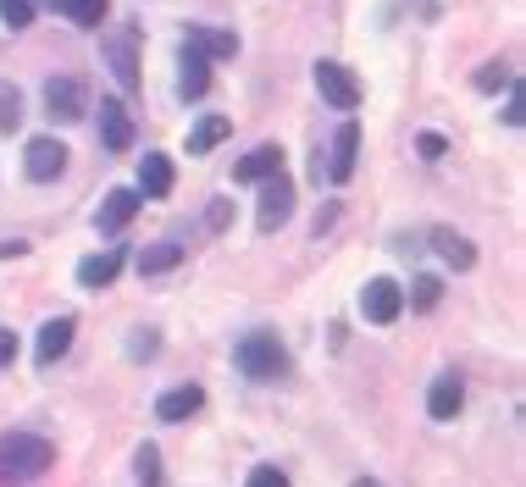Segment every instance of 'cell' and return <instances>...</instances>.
I'll use <instances>...</instances> for the list:
<instances>
[{"label": "cell", "instance_id": "7c38bea8", "mask_svg": "<svg viewBox=\"0 0 526 487\" xmlns=\"http://www.w3.org/2000/svg\"><path fill=\"white\" fill-rule=\"evenodd\" d=\"M200 404H205V393L194 388V382H183V388H167V393L156 399V416H161V421H189Z\"/></svg>", "mask_w": 526, "mask_h": 487}, {"label": "cell", "instance_id": "603a6c76", "mask_svg": "<svg viewBox=\"0 0 526 487\" xmlns=\"http://www.w3.org/2000/svg\"><path fill=\"white\" fill-rule=\"evenodd\" d=\"M61 12H67L78 28H95L100 17H106V0H61Z\"/></svg>", "mask_w": 526, "mask_h": 487}, {"label": "cell", "instance_id": "9c48e42d", "mask_svg": "<svg viewBox=\"0 0 526 487\" xmlns=\"http://www.w3.org/2000/svg\"><path fill=\"white\" fill-rule=\"evenodd\" d=\"M133 211H139V194L133 189H111L106 200H100V211H95V227L100 233H122V227L133 222Z\"/></svg>", "mask_w": 526, "mask_h": 487}, {"label": "cell", "instance_id": "3957f363", "mask_svg": "<svg viewBox=\"0 0 526 487\" xmlns=\"http://www.w3.org/2000/svg\"><path fill=\"white\" fill-rule=\"evenodd\" d=\"M288 211H294V183L283 178V167H277L272 178H261V205H255L261 233H277V227L288 222Z\"/></svg>", "mask_w": 526, "mask_h": 487}, {"label": "cell", "instance_id": "83f0119b", "mask_svg": "<svg viewBox=\"0 0 526 487\" xmlns=\"http://www.w3.org/2000/svg\"><path fill=\"white\" fill-rule=\"evenodd\" d=\"M244 487H288V476L277 471V465H255V471H250V482H244Z\"/></svg>", "mask_w": 526, "mask_h": 487}, {"label": "cell", "instance_id": "5b68a950", "mask_svg": "<svg viewBox=\"0 0 526 487\" xmlns=\"http://www.w3.org/2000/svg\"><path fill=\"white\" fill-rule=\"evenodd\" d=\"M23 167H28V178H34V183H56L61 167H67V144L50 139V133H39V139H28Z\"/></svg>", "mask_w": 526, "mask_h": 487}, {"label": "cell", "instance_id": "7402d4cb", "mask_svg": "<svg viewBox=\"0 0 526 487\" xmlns=\"http://www.w3.org/2000/svg\"><path fill=\"white\" fill-rule=\"evenodd\" d=\"M178 261H183L178 244H150V250L139 255V272H144V277H161V272H172Z\"/></svg>", "mask_w": 526, "mask_h": 487}, {"label": "cell", "instance_id": "d4e9b609", "mask_svg": "<svg viewBox=\"0 0 526 487\" xmlns=\"http://www.w3.org/2000/svg\"><path fill=\"white\" fill-rule=\"evenodd\" d=\"M34 0H0V23H12V28H28L34 23Z\"/></svg>", "mask_w": 526, "mask_h": 487}, {"label": "cell", "instance_id": "4316f807", "mask_svg": "<svg viewBox=\"0 0 526 487\" xmlns=\"http://www.w3.org/2000/svg\"><path fill=\"white\" fill-rule=\"evenodd\" d=\"M438 299H443V283H438V277H416V288H410V305H416V310H432Z\"/></svg>", "mask_w": 526, "mask_h": 487}, {"label": "cell", "instance_id": "e575fe53", "mask_svg": "<svg viewBox=\"0 0 526 487\" xmlns=\"http://www.w3.org/2000/svg\"><path fill=\"white\" fill-rule=\"evenodd\" d=\"M28 250V244H17V238H12V244H0V255H23Z\"/></svg>", "mask_w": 526, "mask_h": 487}, {"label": "cell", "instance_id": "5bb4252c", "mask_svg": "<svg viewBox=\"0 0 526 487\" xmlns=\"http://www.w3.org/2000/svg\"><path fill=\"white\" fill-rule=\"evenodd\" d=\"M432 250L443 255V261L455 266V272H466V266H477V244L460 233H449V227H432Z\"/></svg>", "mask_w": 526, "mask_h": 487}, {"label": "cell", "instance_id": "ac0fdd59", "mask_svg": "<svg viewBox=\"0 0 526 487\" xmlns=\"http://www.w3.org/2000/svg\"><path fill=\"white\" fill-rule=\"evenodd\" d=\"M139 189L150 194V200L172 194V161H167V155H144V161H139Z\"/></svg>", "mask_w": 526, "mask_h": 487}, {"label": "cell", "instance_id": "52a82bcc", "mask_svg": "<svg viewBox=\"0 0 526 487\" xmlns=\"http://www.w3.org/2000/svg\"><path fill=\"white\" fill-rule=\"evenodd\" d=\"M355 155H360V128H355V122L333 128V150H327V183H349V178H355Z\"/></svg>", "mask_w": 526, "mask_h": 487}, {"label": "cell", "instance_id": "2e32d148", "mask_svg": "<svg viewBox=\"0 0 526 487\" xmlns=\"http://www.w3.org/2000/svg\"><path fill=\"white\" fill-rule=\"evenodd\" d=\"M189 50H200L205 61H228V56H239V39L233 34H222V28H189Z\"/></svg>", "mask_w": 526, "mask_h": 487}, {"label": "cell", "instance_id": "8992f818", "mask_svg": "<svg viewBox=\"0 0 526 487\" xmlns=\"http://www.w3.org/2000/svg\"><path fill=\"white\" fill-rule=\"evenodd\" d=\"M360 310H366V321H377V327H388V321L405 310V294H399L394 277H371L366 288H360Z\"/></svg>", "mask_w": 526, "mask_h": 487}, {"label": "cell", "instance_id": "836d02e7", "mask_svg": "<svg viewBox=\"0 0 526 487\" xmlns=\"http://www.w3.org/2000/svg\"><path fill=\"white\" fill-rule=\"evenodd\" d=\"M144 349H156V333H133V360H144Z\"/></svg>", "mask_w": 526, "mask_h": 487}, {"label": "cell", "instance_id": "9a60e30c", "mask_svg": "<svg viewBox=\"0 0 526 487\" xmlns=\"http://www.w3.org/2000/svg\"><path fill=\"white\" fill-rule=\"evenodd\" d=\"M106 61H111V72H117V84H122V89L139 84V72H133V28H117V34H111Z\"/></svg>", "mask_w": 526, "mask_h": 487}, {"label": "cell", "instance_id": "e0dca14e", "mask_svg": "<svg viewBox=\"0 0 526 487\" xmlns=\"http://www.w3.org/2000/svg\"><path fill=\"white\" fill-rule=\"evenodd\" d=\"M72 349V316H56V321H45V327H39V360H61Z\"/></svg>", "mask_w": 526, "mask_h": 487}, {"label": "cell", "instance_id": "ba28073f", "mask_svg": "<svg viewBox=\"0 0 526 487\" xmlns=\"http://www.w3.org/2000/svg\"><path fill=\"white\" fill-rule=\"evenodd\" d=\"M45 106L56 122H72V117H84V84L78 78H50L45 84Z\"/></svg>", "mask_w": 526, "mask_h": 487}, {"label": "cell", "instance_id": "7a4b0ae2", "mask_svg": "<svg viewBox=\"0 0 526 487\" xmlns=\"http://www.w3.org/2000/svg\"><path fill=\"white\" fill-rule=\"evenodd\" d=\"M50 471V443L34 438V432H12L0 438V476L12 482H28V476H45Z\"/></svg>", "mask_w": 526, "mask_h": 487}, {"label": "cell", "instance_id": "8fae6325", "mask_svg": "<svg viewBox=\"0 0 526 487\" xmlns=\"http://www.w3.org/2000/svg\"><path fill=\"white\" fill-rule=\"evenodd\" d=\"M100 139H106V150H128L133 144V122L122 111V100H100Z\"/></svg>", "mask_w": 526, "mask_h": 487}, {"label": "cell", "instance_id": "f1b7e54d", "mask_svg": "<svg viewBox=\"0 0 526 487\" xmlns=\"http://www.w3.org/2000/svg\"><path fill=\"white\" fill-rule=\"evenodd\" d=\"M416 150L427 155V161H438V155L449 150V139H443V133H421V139H416Z\"/></svg>", "mask_w": 526, "mask_h": 487}, {"label": "cell", "instance_id": "277c9868", "mask_svg": "<svg viewBox=\"0 0 526 487\" xmlns=\"http://www.w3.org/2000/svg\"><path fill=\"white\" fill-rule=\"evenodd\" d=\"M316 89H322V100H327V106H338V111H355L360 106L355 72L338 67V61H316Z\"/></svg>", "mask_w": 526, "mask_h": 487}, {"label": "cell", "instance_id": "30bf717a", "mask_svg": "<svg viewBox=\"0 0 526 487\" xmlns=\"http://www.w3.org/2000/svg\"><path fill=\"white\" fill-rule=\"evenodd\" d=\"M460 393H466L460 388V377L455 371H443V377L432 382V393H427V416L432 421H455L460 416Z\"/></svg>", "mask_w": 526, "mask_h": 487}, {"label": "cell", "instance_id": "d590c367", "mask_svg": "<svg viewBox=\"0 0 526 487\" xmlns=\"http://www.w3.org/2000/svg\"><path fill=\"white\" fill-rule=\"evenodd\" d=\"M355 487H383V482H371V476H360V482Z\"/></svg>", "mask_w": 526, "mask_h": 487}, {"label": "cell", "instance_id": "f546056e", "mask_svg": "<svg viewBox=\"0 0 526 487\" xmlns=\"http://www.w3.org/2000/svg\"><path fill=\"white\" fill-rule=\"evenodd\" d=\"M17 360V333L12 327H0V366H12Z\"/></svg>", "mask_w": 526, "mask_h": 487}, {"label": "cell", "instance_id": "8d00e7d4", "mask_svg": "<svg viewBox=\"0 0 526 487\" xmlns=\"http://www.w3.org/2000/svg\"><path fill=\"white\" fill-rule=\"evenodd\" d=\"M34 6H61V0H34Z\"/></svg>", "mask_w": 526, "mask_h": 487}, {"label": "cell", "instance_id": "d6a6232c", "mask_svg": "<svg viewBox=\"0 0 526 487\" xmlns=\"http://www.w3.org/2000/svg\"><path fill=\"white\" fill-rule=\"evenodd\" d=\"M333 222H338V205H327V211L316 216V238H322V233H333Z\"/></svg>", "mask_w": 526, "mask_h": 487}, {"label": "cell", "instance_id": "6da1fadb", "mask_svg": "<svg viewBox=\"0 0 526 487\" xmlns=\"http://www.w3.org/2000/svg\"><path fill=\"white\" fill-rule=\"evenodd\" d=\"M233 366H239L244 377H255V382H272V377L288 371V349H283L277 333H244L239 349H233Z\"/></svg>", "mask_w": 526, "mask_h": 487}, {"label": "cell", "instance_id": "ffe728a7", "mask_svg": "<svg viewBox=\"0 0 526 487\" xmlns=\"http://www.w3.org/2000/svg\"><path fill=\"white\" fill-rule=\"evenodd\" d=\"M117 266H122V250H106V255H89L84 266H78V283L84 288H106L111 277H117Z\"/></svg>", "mask_w": 526, "mask_h": 487}, {"label": "cell", "instance_id": "4fadbf2b", "mask_svg": "<svg viewBox=\"0 0 526 487\" xmlns=\"http://www.w3.org/2000/svg\"><path fill=\"white\" fill-rule=\"evenodd\" d=\"M277 167H283V150H277V144H261V150H250L239 167H233V183H261V178H272Z\"/></svg>", "mask_w": 526, "mask_h": 487}, {"label": "cell", "instance_id": "cb8c5ba5", "mask_svg": "<svg viewBox=\"0 0 526 487\" xmlns=\"http://www.w3.org/2000/svg\"><path fill=\"white\" fill-rule=\"evenodd\" d=\"M17 122H23V95L12 84H0V133H12Z\"/></svg>", "mask_w": 526, "mask_h": 487}, {"label": "cell", "instance_id": "484cf974", "mask_svg": "<svg viewBox=\"0 0 526 487\" xmlns=\"http://www.w3.org/2000/svg\"><path fill=\"white\" fill-rule=\"evenodd\" d=\"M133 465H139V482L144 487H161V454H156V443H144Z\"/></svg>", "mask_w": 526, "mask_h": 487}, {"label": "cell", "instance_id": "4dcf8cb0", "mask_svg": "<svg viewBox=\"0 0 526 487\" xmlns=\"http://www.w3.org/2000/svg\"><path fill=\"white\" fill-rule=\"evenodd\" d=\"M504 122H510V128H521V89H510V100H504Z\"/></svg>", "mask_w": 526, "mask_h": 487}, {"label": "cell", "instance_id": "d6986e66", "mask_svg": "<svg viewBox=\"0 0 526 487\" xmlns=\"http://www.w3.org/2000/svg\"><path fill=\"white\" fill-rule=\"evenodd\" d=\"M211 89V61L200 50H183V100H200Z\"/></svg>", "mask_w": 526, "mask_h": 487}, {"label": "cell", "instance_id": "1f68e13d", "mask_svg": "<svg viewBox=\"0 0 526 487\" xmlns=\"http://www.w3.org/2000/svg\"><path fill=\"white\" fill-rule=\"evenodd\" d=\"M205 216H211V233H222V227H228V200H216Z\"/></svg>", "mask_w": 526, "mask_h": 487}, {"label": "cell", "instance_id": "44dd1931", "mask_svg": "<svg viewBox=\"0 0 526 487\" xmlns=\"http://www.w3.org/2000/svg\"><path fill=\"white\" fill-rule=\"evenodd\" d=\"M222 139H228V117H200L194 122V133H189V150L205 155V150H216Z\"/></svg>", "mask_w": 526, "mask_h": 487}]
</instances>
